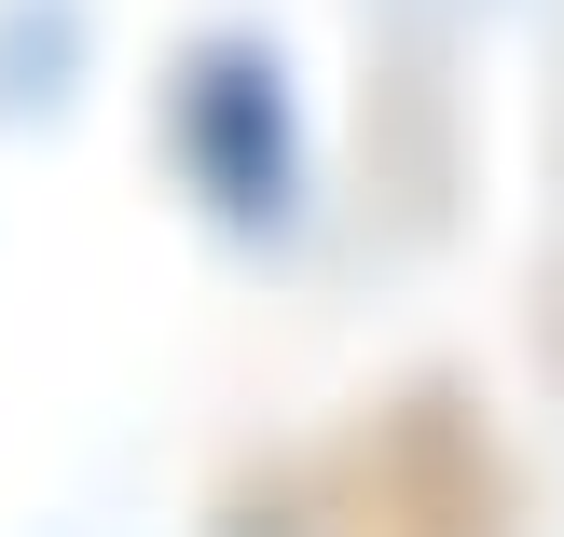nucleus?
I'll use <instances>...</instances> for the list:
<instances>
[{
	"mask_svg": "<svg viewBox=\"0 0 564 537\" xmlns=\"http://www.w3.org/2000/svg\"><path fill=\"white\" fill-rule=\"evenodd\" d=\"M180 138H193V180L220 193V221H275L290 207V97H275V55L220 42L180 97Z\"/></svg>",
	"mask_w": 564,
	"mask_h": 537,
	"instance_id": "obj_1",
	"label": "nucleus"
}]
</instances>
